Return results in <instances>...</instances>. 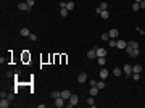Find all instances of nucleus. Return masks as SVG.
Instances as JSON below:
<instances>
[{
    "mask_svg": "<svg viewBox=\"0 0 145 108\" xmlns=\"http://www.w3.org/2000/svg\"><path fill=\"white\" fill-rule=\"evenodd\" d=\"M140 8H144V10H145V0H142V2H140Z\"/></svg>",
    "mask_w": 145,
    "mask_h": 108,
    "instance_id": "nucleus-35",
    "label": "nucleus"
},
{
    "mask_svg": "<svg viewBox=\"0 0 145 108\" xmlns=\"http://www.w3.org/2000/svg\"><path fill=\"white\" fill-rule=\"evenodd\" d=\"M98 8H100V10H108V2H102Z\"/></svg>",
    "mask_w": 145,
    "mask_h": 108,
    "instance_id": "nucleus-23",
    "label": "nucleus"
},
{
    "mask_svg": "<svg viewBox=\"0 0 145 108\" xmlns=\"http://www.w3.org/2000/svg\"><path fill=\"white\" fill-rule=\"evenodd\" d=\"M20 34L23 36V37H29V36H31V32H29V29H27V27H23V29L20 31Z\"/></svg>",
    "mask_w": 145,
    "mask_h": 108,
    "instance_id": "nucleus-13",
    "label": "nucleus"
},
{
    "mask_svg": "<svg viewBox=\"0 0 145 108\" xmlns=\"http://www.w3.org/2000/svg\"><path fill=\"white\" fill-rule=\"evenodd\" d=\"M18 10H21V11H31V8H29V5H27L26 2L18 3Z\"/></svg>",
    "mask_w": 145,
    "mask_h": 108,
    "instance_id": "nucleus-3",
    "label": "nucleus"
},
{
    "mask_svg": "<svg viewBox=\"0 0 145 108\" xmlns=\"http://www.w3.org/2000/svg\"><path fill=\"white\" fill-rule=\"evenodd\" d=\"M135 48H139V44L135 41H131L127 42V47H126V52L129 53V52H132V50H135Z\"/></svg>",
    "mask_w": 145,
    "mask_h": 108,
    "instance_id": "nucleus-1",
    "label": "nucleus"
},
{
    "mask_svg": "<svg viewBox=\"0 0 145 108\" xmlns=\"http://www.w3.org/2000/svg\"><path fill=\"white\" fill-rule=\"evenodd\" d=\"M134 2H137V3H140V2H142V0H134Z\"/></svg>",
    "mask_w": 145,
    "mask_h": 108,
    "instance_id": "nucleus-36",
    "label": "nucleus"
},
{
    "mask_svg": "<svg viewBox=\"0 0 145 108\" xmlns=\"http://www.w3.org/2000/svg\"><path fill=\"white\" fill-rule=\"evenodd\" d=\"M97 87H98L100 90H102V89H105V82H103V79H102V81H97Z\"/></svg>",
    "mask_w": 145,
    "mask_h": 108,
    "instance_id": "nucleus-24",
    "label": "nucleus"
},
{
    "mask_svg": "<svg viewBox=\"0 0 145 108\" xmlns=\"http://www.w3.org/2000/svg\"><path fill=\"white\" fill-rule=\"evenodd\" d=\"M132 79H134V81H139V79H140V73H132Z\"/></svg>",
    "mask_w": 145,
    "mask_h": 108,
    "instance_id": "nucleus-29",
    "label": "nucleus"
},
{
    "mask_svg": "<svg viewBox=\"0 0 145 108\" xmlns=\"http://www.w3.org/2000/svg\"><path fill=\"white\" fill-rule=\"evenodd\" d=\"M95 52H97V58L98 57H106V50L102 47H95Z\"/></svg>",
    "mask_w": 145,
    "mask_h": 108,
    "instance_id": "nucleus-5",
    "label": "nucleus"
},
{
    "mask_svg": "<svg viewBox=\"0 0 145 108\" xmlns=\"http://www.w3.org/2000/svg\"><path fill=\"white\" fill-rule=\"evenodd\" d=\"M106 77H108V71H106L105 68H102V69H100V79H103V81H105Z\"/></svg>",
    "mask_w": 145,
    "mask_h": 108,
    "instance_id": "nucleus-12",
    "label": "nucleus"
},
{
    "mask_svg": "<svg viewBox=\"0 0 145 108\" xmlns=\"http://www.w3.org/2000/svg\"><path fill=\"white\" fill-rule=\"evenodd\" d=\"M129 57H134V58H135V57H139V48H135V50H132V52H129Z\"/></svg>",
    "mask_w": 145,
    "mask_h": 108,
    "instance_id": "nucleus-20",
    "label": "nucleus"
},
{
    "mask_svg": "<svg viewBox=\"0 0 145 108\" xmlns=\"http://www.w3.org/2000/svg\"><path fill=\"white\" fill-rule=\"evenodd\" d=\"M60 15L65 18V16H68V8H60Z\"/></svg>",
    "mask_w": 145,
    "mask_h": 108,
    "instance_id": "nucleus-22",
    "label": "nucleus"
},
{
    "mask_svg": "<svg viewBox=\"0 0 145 108\" xmlns=\"http://www.w3.org/2000/svg\"><path fill=\"white\" fill-rule=\"evenodd\" d=\"M29 41H37V36L31 32V36H29Z\"/></svg>",
    "mask_w": 145,
    "mask_h": 108,
    "instance_id": "nucleus-32",
    "label": "nucleus"
},
{
    "mask_svg": "<svg viewBox=\"0 0 145 108\" xmlns=\"http://www.w3.org/2000/svg\"><path fill=\"white\" fill-rule=\"evenodd\" d=\"M87 105H89V107H93V108H95V100H93L92 95H90V97L87 98Z\"/></svg>",
    "mask_w": 145,
    "mask_h": 108,
    "instance_id": "nucleus-18",
    "label": "nucleus"
},
{
    "mask_svg": "<svg viewBox=\"0 0 145 108\" xmlns=\"http://www.w3.org/2000/svg\"><path fill=\"white\" fill-rule=\"evenodd\" d=\"M113 74H114V76H121V74H123V71H121L119 68H114V69H113Z\"/></svg>",
    "mask_w": 145,
    "mask_h": 108,
    "instance_id": "nucleus-25",
    "label": "nucleus"
},
{
    "mask_svg": "<svg viewBox=\"0 0 145 108\" xmlns=\"http://www.w3.org/2000/svg\"><path fill=\"white\" fill-rule=\"evenodd\" d=\"M102 41H110V34H108V32H103V34H102Z\"/></svg>",
    "mask_w": 145,
    "mask_h": 108,
    "instance_id": "nucleus-26",
    "label": "nucleus"
},
{
    "mask_svg": "<svg viewBox=\"0 0 145 108\" xmlns=\"http://www.w3.org/2000/svg\"><path fill=\"white\" fill-rule=\"evenodd\" d=\"M26 3H27V5H29V8H32V7H34V3H36V2H34V0H26Z\"/></svg>",
    "mask_w": 145,
    "mask_h": 108,
    "instance_id": "nucleus-31",
    "label": "nucleus"
},
{
    "mask_svg": "<svg viewBox=\"0 0 145 108\" xmlns=\"http://www.w3.org/2000/svg\"><path fill=\"white\" fill-rule=\"evenodd\" d=\"M71 90H61V97L65 98V100H69V97H71Z\"/></svg>",
    "mask_w": 145,
    "mask_h": 108,
    "instance_id": "nucleus-11",
    "label": "nucleus"
},
{
    "mask_svg": "<svg viewBox=\"0 0 145 108\" xmlns=\"http://www.w3.org/2000/svg\"><path fill=\"white\" fill-rule=\"evenodd\" d=\"M89 84H90V87H93V86H97V81H95V79H90Z\"/></svg>",
    "mask_w": 145,
    "mask_h": 108,
    "instance_id": "nucleus-33",
    "label": "nucleus"
},
{
    "mask_svg": "<svg viewBox=\"0 0 145 108\" xmlns=\"http://www.w3.org/2000/svg\"><path fill=\"white\" fill-rule=\"evenodd\" d=\"M10 107V102L7 100V98H2V102H0V108H7Z\"/></svg>",
    "mask_w": 145,
    "mask_h": 108,
    "instance_id": "nucleus-15",
    "label": "nucleus"
},
{
    "mask_svg": "<svg viewBox=\"0 0 145 108\" xmlns=\"http://www.w3.org/2000/svg\"><path fill=\"white\" fill-rule=\"evenodd\" d=\"M108 34H110V39H116V37L119 36V31L118 29H110V32Z\"/></svg>",
    "mask_w": 145,
    "mask_h": 108,
    "instance_id": "nucleus-9",
    "label": "nucleus"
},
{
    "mask_svg": "<svg viewBox=\"0 0 145 108\" xmlns=\"http://www.w3.org/2000/svg\"><path fill=\"white\" fill-rule=\"evenodd\" d=\"M132 10H134V11H139V10H140V3L134 2V3H132Z\"/></svg>",
    "mask_w": 145,
    "mask_h": 108,
    "instance_id": "nucleus-21",
    "label": "nucleus"
},
{
    "mask_svg": "<svg viewBox=\"0 0 145 108\" xmlns=\"http://www.w3.org/2000/svg\"><path fill=\"white\" fill-rule=\"evenodd\" d=\"M116 47L118 48H126L127 47V42L123 41V39H118V41H116Z\"/></svg>",
    "mask_w": 145,
    "mask_h": 108,
    "instance_id": "nucleus-7",
    "label": "nucleus"
},
{
    "mask_svg": "<svg viewBox=\"0 0 145 108\" xmlns=\"http://www.w3.org/2000/svg\"><path fill=\"white\" fill-rule=\"evenodd\" d=\"M142 71V66L140 65H135V66H132V73H140Z\"/></svg>",
    "mask_w": 145,
    "mask_h": 108,
    "instance_id": "nucleus-19",
    "label": "nucleus"
},
{
    "mask_svg": "<svg viewBox=\"0 0 145 108\" xmlns=\"http://www.w3.org/2000/svg\"><path fill=\"white\" fill-rule=\"evenodd\" d=\"M78 102H79L78 95H74V94H72L71 97H69V100H68V103H66V105H68V107H76V105H78Z\"/></svg>",
    "mask_w": 145,
    "mask_h": 108,
    "instance_id": "nucleus-2",
    "label": "nucleus"
},
{
    "mask_svg": "<svg viewBox=\"0 0 145 108\" xmlns=\"http://www.w3.org/2000/svg\"><path fill=\"white\" fill-rule=\"evenodd\" d=\"M0 97H2V98H5V97H8V94L5 92V90H2V92H0Z\"/></svg>",
    "mask_w": 145,
    "mask_h": 108,
    "instance_id": "nucleus-34",
    "label": "nucleus"
},
{
    "mask_svg": "<svg viewBox=\"0 0 145 108\" xmlns=\"http://www.w3.org/2000/svg\"><path fill=\"white\" fill-rule=\"evenodd\" d=\"M98 65L100 66H105V57H98Z\"/></svg>",
    "mask_w": 145,
    "mask_h": 108,
    "instance_id": "nucleus-28",
    "label": "nucleus"
},
{
    "mask_svg": "<svg viewBox=\"0 0 145 108\" xmlns=\"http://www.w3.org/2000/svg\"><path fill=\"white\" fill-rule=\"evenodd\" d=\"M52 97H53V98H58V97H61V92H58V90H53V92H52Z\"/></svg>",
    "mask_w": 145,
    "mask_h": 108,
    "instance_id": "nucleus-27",
    "label": "nucleus"
},
{
    "mask_svg": "<svg viewBox=\"0 0 145 108\" xmlns=\"http://www.w3.org/2000/svg\"><path fill=\"white\" fill-rule=\"evenodd\" d=\"M78 82H79V84H84V82H87V74H86V73H81V74L78 76Z\"/></svg>",
    "mask_w": 145,
    "mask_h": 108,
    "instance_id": "nucleus-8",
    "label": "nucleus"
},
{
    "mask_svg": "<svg viewBox=\"0 0 145 108\" xmlns=\"http://www.w3.org/2000/svg\"><path fill=\"white\" fill-rule=\"evenodd\" d=\"M74 7H76V3H74V2H66V8H68V11L74 10Z\"/></svg>",
    "mask_w": 145,
    "mask_h": 108,
    "instance_id": "nucleus-17",
    "label": "nucleus"
},
{
    "mask_svg": "<svg viewBox=\"0 0 145 108\" xmlns=\"http://www.w3.org/2000/svg\"><path fill=\"white\" fill-rule=\"evenodd\" d=\"M65 98L63 97H58V98H55V107H58V108H61V107H65L66 103H65Z\"/></svg>",
    "mask_w": 145,
    "mask_h": 108,
    "instance_id": "nucleus-4",
    "label": "nucleus"
},
{
    "mask_svg": "<svg viewBox=\"0 0 145 108\" xmlns=\"http://www.w3.org/2000/svg\"><path fill=\"white\" fill-rule=\"evenodd\" d=\"M87 58H90V60L97 58V52H95V48H92V50H89V52H87Z\"/></svg>",
    "mask_w": 145,
    "mask_h": 108,
    "instance_id": "nucleus-10",
    "label": "nucleus"
},
{
    "mask_svg": "<svg viewBox=\"0 0 145 108\" xmlns=\"http://www.w3.org/2000/svg\"><path fill=\"white\" fill-rule=\"evenodd\" d=\"M100 16H102L103 20H108V18H110V13H108V10H102V11H100Z\"/></svg>",
    "mask_w": 145,
    "mask_h": 108,
    "instance_id": "nucleus-14",
    "label": "nucleus"
},
{
    "mask_svg": "<svg viewBox=\"0 0 145 108\" xmlns=\"http://www.w3.org/2000/svg\"><path fill=\"white\" fill-rule=\"evenodd\" d=\"M108 45H110V47H116V41L110 39V41H108Z\"/></svg>",
    "mask_w": 145,
    "mask_h": 108,
    "instance_id": "nucleus-30",
    "label": "nucleus"
},
{
    "mask_svg": "<svg viewBox=\"0 0 145 108\" xmlns=\"http://www.w3.org/2000/svg\"><path fill=\"white\" fill-rule=\"evenodd\" d=\"M123 73H124L126 76H132V66H131V65H124V68H123Z\"/></svg>",
    "mask_w": 145,
    "mask_h": 108,
    "instance_id": "nucleus-6",
    "label": "nucleus"
},
{
    "mask_svg": "<svg viewBox=\"0 0 145 108\" xmlns=\"http://www.w3.org/2000/svg\"><path fill=\"white\" fill-rule=\"evenodd\" d=\"M98 90H100V89L97 87V86H93V87L90 89V90H89V92H90V95H92V97H95V95L98 94Z\"/></svg>",
    "mask_w": 145,
    "mask_h": 108,
    "instance_id": "nucleus-16",
    "label": "nucleus"
}]
</instances>
